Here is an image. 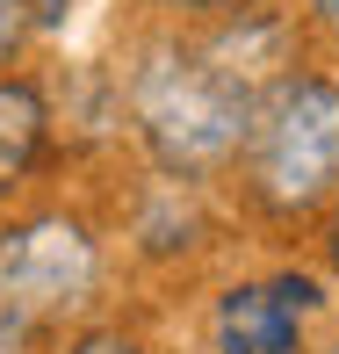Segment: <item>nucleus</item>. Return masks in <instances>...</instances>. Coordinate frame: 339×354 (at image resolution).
<instances>
[{"label":"nucleus","instance_id":"nucleus-1","mask_svg":"<svg viewBox=\"0 0 339 354\" xmlns=\"http://www.w3.org/2000/svg\"><path fill=\"white\" fill-rule=\"evenodd\" d=\"M253 102H260V87L231 73L209 44H159L130 73V123L144 152L159 159V174H173V181H209L231 167L246 152Z\"/></svg>","mask_w":339,"mask_h":354},{"label":"nucleus","instance_id":"nucleus-2","mask_svg":"<svg viewBox=\"0 0 339 354\" xmlns=\"http://www.w3.org/2000/svg\"><path fill=\"white\" fill-rule=\"evenodd\" d=\"M246 188L267 217H311L339 196V80L282 73L253 102L246 131Z\"/></svg>","mask_w":339,"mask_h":354},{"label":"nucleus","instance_id":"nucleus-3","mask_svg":"<svg viewBox=\"0 0 339 354\" xmlns=\"http://www.w3.org/2000/svg\"><path fill=\"white\" fill-rule=\"evenodd\" d=\"M101 289V239L87 217L43 210L0 224V311L29 318V326H58L66 311Z\"/></svg>","mask_w":339,"mask_h":354},{"label":"nucleus","instance_id":"nucleus-4","mask_svg":"<svg viewBox=\"0 0 339 354\" xmlns=\"http://www.w3.org/2000/svg\"><path fill=\"white\" fill-rule=\"evenodd\" d=\"M311 275H260L231 282L209 311V354H303V326L318 311Z\"/></svg>","mask_w":339,"mask_h":354},{"label":"nucleus","instance_id":"nucleus-5","mask_svg":"<svg viewBox=\"0 0 339 354\" xmlns=\"http://www.w3.org/2000/svg\"><path fill=\"white\" fill-rule=\"evenodd\" d=\"M43 145H51V109H43V87L29 80H0V203L37 174Z\"/></svg>","mask_w":339,"mask_h":354},{"label":"nucleus","instance_id":"nucleus-6","mask_svg":"<svg viewBox=\"0 0 339 354\" xmlns=\"http://www.w3.org/2000/svg\"><path fill=\"white\" fill-rule=\"evenodd\" d=\"M29 29H37V15H29V0H0V80H8V66L22 58Z\"/></svg>","mask_w":339,"mask_h":354},{"label":"nucleus","instance_id":"nucleus-7","mask_svg":"<svg viewBox=\"0 0 339 354\" xmlns=\"http://www.w3.org/2000/svg\"><path fill=\"white\" fill-rule=\"evenodd\" d=\"M66 354H144L130 333H116V326H94V333H79V340H66Z\"/></svg>","mask_w":339,"mask_h":354},{"label":"nucleus","instance_id":"nucleus-8","mask_svg":"<svg viewBox=\"0 0 339 354\" xmlns=\"http://www.w3.org/2000/svg\"><path fill=\"white\" fill-rule=\"evenodd\" d=\"M29 347H37V326L14 318V311H0V354H29Z\"/></svg>","mask_w":339,"mask_h":354},{"label":"nucleus","instance_id":"nucleus-9","mask_svg":"<svg viewBox=\"0 0 339 354\" xmlns=\"http://www.w3.org/2000/svg\"><path fill=\"white\" fill-rule=\"evenodd\" d=\"M159 8H181V15H224V8H238V0H159Z\"/></svg>","mask_w":339,"mask_h":354},{"label":"nucleus","instance_id":"nucleus-10","mask_svg":"<svg viewBox=\"0 0 339 354\" xmlns=\"http://www.w3.org/2000/svg\"><path fill=\"white\" fill-rule=\"evenodd\" d=\"M311 15H318V22H325V37L339 44V0H311Z\"/></svg>","mask_w":339,"mask_h":354},{"label":"nucleus","instance_id":"nucleus-11","mask_svg":"<svg viewBox=\"0 0 339 354\" xmlns=\"http://www.w3.org/2000/svg\"><path fill=\"white\" fill-rule=\"evenodd\" d=\"M332 268H339V210H332Z\"/></svg>","mask_w":339,"mask_h":354},{"label":"nucleus","instance_id":"nucleus-12","mask_svg":"<svg viewBox=\"0 0 339 354\" xmlns=\"http://www.w3.org/2000/svg\"><path fill=\"white\" fill-rule=\"evenodd\" d=\"M332 354H339V340H332Z\"/></svg>","mask_w":339,"mask_h":354}]
</instances>
